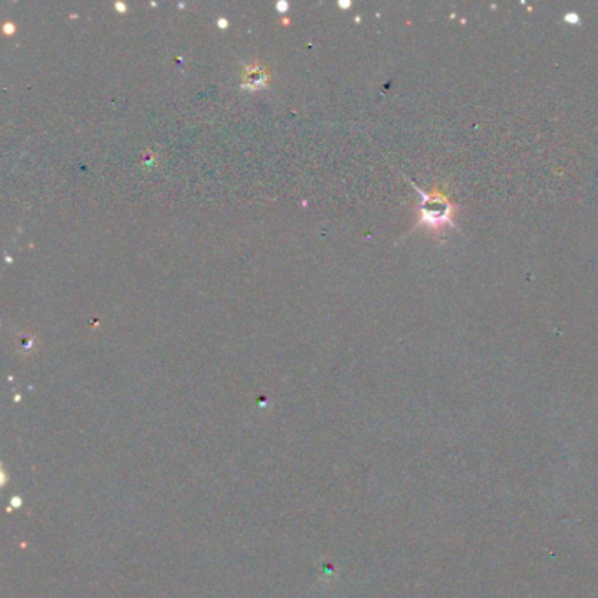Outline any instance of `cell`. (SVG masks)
Instances as JSON below:
<instances>
[{
    "instance_id": "cell-2",
    "label": "cell",
    "mask_w": 598,
    "mask_h": 598,
    "mask_svg": "<svg viewBox=\"0 0 598 598\" xmlns=\"http://www.w3.org/2000/svg\"><path fill=\"white\" fill-rule=\"evenodd\" d=\"M270 81L269 69L262 67L258 62L246 65L243 74V88H249V90H258V88L267 87Z\"/></svg>"
},
{
    "instance_id": "cell-4",
    "label": "cell",
    "mask_w": 598,
    "mask_h": 598,
    "mask_svg": "<svg viewBox=\"0 0 598 598\" xmlns=\"http://www.w3.org/2000/svg\"><path fill=\"white\" fill-rule=\"evenodd\" d=\"M4 32H8V34H9V32H12V25H11V23H6V25H4Z\"/></svg>"
},
{
    "instance_id": "cell-1",
    "label": "cell",
    "mask_w": 598,
    "mask_h": 598,
    "mask_svg": "<svg viewBox=\"0 0 598 598\" xmlns=\"http://www.w3.org/2000/svg\"><path fill=\"white\" fill-rule=\"evenodd\" d=\"M411 186L419 193L418 220H416L414 230L423 229L426 232L435 234V236H442L448 230L457 229L455 214H457L458 207L452 204L449 195L446 193V186L437 184L430 193L419 190L414 183H411Z\"/></svg>"
},
{
    "instance_id": "cell-3",
    "label": "cell",
    "mask_w": 598,
    "mask_h": 598,
    "mask_svg": "<svg viewBox=\"0 0 598 598\" xmlns=\"http://www.w3.org/2000/svg\"><path fill=\"white\" fill-rule=\"evenodd\" d=\"M565 21L567 23H579L581 18H579V15H577V12H567V15H565Z\"/></svg>"
}]
</instances>
